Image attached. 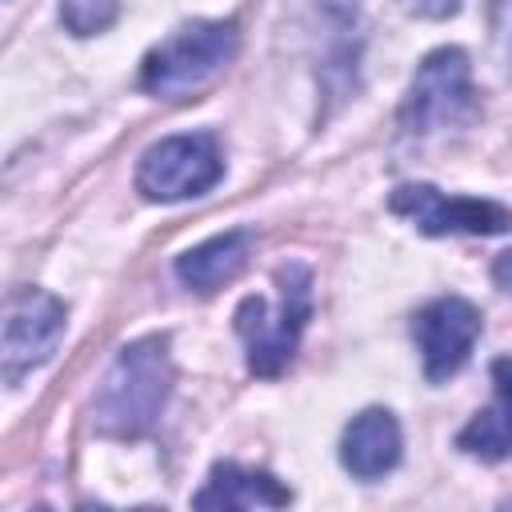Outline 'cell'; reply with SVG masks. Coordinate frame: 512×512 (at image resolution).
<instances>
[{
    "mask_svg": "<svg viewBox=\"0 0 512 512\" xmlns=\"http://www.w3.org/2000/svg\"><path fill=\"white\" fill-rule=\"evenodd\" d=\"M176 364L168 336H140L116 352L92 396V428L112 440H140L160 424L172 396Z\"/></svg>",
    "mask_w": 512,
    "mask_h": 512,
    "instance_id": "cell-1",
    "label": "cell"
},
{
    "mask_svg": "<svg viewBox=\"0 0 512 512\" xmlns=\"http://www.w3.org/2000/svg\"><path fill=\"white\" fill-rule=\"evenodd\" d=\"M240 48L232 20H192L168 32L140 64V88L164 100H184L208 88Z\"/></svg>",
    "mask_w": 512,
    "mask_h": 512,
    "instance_id": "cell-2",
    "label": "cell"
},
{
    "mask_svg": "<svg viewBox=\"0 0 512 512\" xmlns=\"http://www.w3.org/2000/svg\"><path fill=\"white\" fill-rule=\"evenodd\" d=\"M280 296L276 304L264 296H244L236 308V332L248 352V368L256 376H276L296 356L300 332L312 316V276L304 264H288L276 272Z\"/></svg>",
    "mask_w": 512,
    "mask_h": 512,
    "instance_id": "cell-3",
    "label": "cell"
},
{
    "mask_svg": "<svg viewBox=\"0 0 512 512\" xmlns=\"http://www.w3.org/2000/svg\"><path fill=\"white\" fill-rule=\"evenodd\" d=\"M480 112L472 64L460 48H436L420 60L408 96L400 104V128L408 136H436L468 128Z\"/></svg>",
    "mask_w": 512,
    "mask_h": 512,
    "instance_id": "cell-4",
    "label": "cell"
},
{
    "mask_svg": "<svg viewBox=\"0 0 512 512\" xmlns=\"http://www.w3.org/2000/svg\"><path fill=\"white\" fill-rule=\"evenodd\" d=\"M220 176H224V156L212 132L164 136L148 144L136 164V188L160 204L204 196Z\"/></svg>",
    "mask_w": 512,
    "mask_h": 512,
    "instance_id": "cell-5",
    "label": "cell"
},
{
    "mask_svg": "<svg viewBox=\"0 0 512 512\" xmlns=\"http://www.w3.org/2000/svg\"><path fill=\"white\" fill-rule=\"evenodd\" d=\"M64 304L44 292V288H16L4 300V344H0V364L4 380L16 384L24 372L40 368L60 336H64Z\"/></svg>",
    "mask_w": 512,
    "mask_h": 512,
    "instance_id": "cell-6",
    "label": "cell"
},
{
    "mask_svg": "<svg viewBox=\"0 0 512 512\" xmlns=\"http://www.w3.org/2000/svg\"><path fill=\"white\" fill-rule=\"evenodd\" d=\"M388 208L412 220L428 236H500L512 228V212L496 200L444 196L432 184H400L388 196Z\"/></svg>",
    "mask_w": 512,
    "mask_h": 512,
    "instance_id": "cell-7",
    "label": "cell"
},
{
    "mask_svg": "<svg viewBox=\"0 0 512 512\" xmlns=\"http://www.w3.org/2000/svg\"><path fill=\"white\" fill-rule=\"evenodd\" d=\"M480 312L464 300V296H440L432 304H424L412 320V336H416V348H420V360H424V376L432 384L456 376L476 340H480Z\"/></svg>",
    "mask_w": 512,
    "mask_h": 512,
    "instance_id": "cell-8",
    "label": "cell"
},
{
    "mask_svg": "<svg viewBox=\"0 0 512 512\" xmlns=\"http://www.w3.org/2000/svg\"><path fill=\"white\" fill-rule=\"evenodd\" d=\"M400 424L388 408H364L340 436V464L360 480H380L400 464Z\"/></svg>",
    "mask_w": 512,
    "mask_h": 512,
    "instance_id": "cell-9",
    "label": "cell"
},
{
    "mask_svg": "<svg viewBox=\"0 0 512 512\" xmlns=\"http://www.w3.org/2000/svg\"><path fill=\"white\" fill-rule=\"evenodd\" d=\"M252 244L256 236L248 228H232V232H220L188 252L176 256V280L192 292H216L224 288L228 280H236L252 256Z\"/></svg>",
    "mask_w": 512,
    "mask_h": 512,
    "instance_id": "cell-10",
    "label": "cell"
},
{
    "mask_svg": "<svg viewBox=\"0 0 512 512\" xmlns=\"http://www.w3.org/2000/svg\"><path fill=\"white\" fill-rule=\"evenodd\" d=\"M456 444L488 464L512 456V356L492 360V404L460 428Z\"/></svg>",
    "mask_w": 512,
    "mask_h": 512,
    "instance_id": "cell-11",
    "label": "cell"
},
{
    "mask_svg": "<svg viewBox=\"0 0 512 512\" xmlns=\"http://www.w3.org/2000/svg\"><path fill=\"white\" fill-rule=\"evenodd\" d=\"M292 500V492L256 468H240L232 460L212 464L204 488L192 496L196 508H284Z\"/></svg>",
    "mask_w": 512,
    "mask_h": 512,
    "instance_id": "cell-12",
    "label": "cell"
},
{
    "mask_svg": "<svg viewBox=\"0 0 512 512\" xmlns=\"http://www.w3.org/2000/svg\"><path fill=\"white\" fill-rule=\"evenodd\" d=\"M60 20L76 36L104 32L116 20V0H60Z\"/></svg>",
    "mask_w": 512,
    "mask_h": 512,
    "instance_id": "cell-13",
    "label": "cell"
},
{
    "mask_svg": "<svg viewBox=\"0 0 512 512\" xmlns=\"http://www.w3.org/2000/svg\"><path fill=\"white\" fill-rule=\"evenodd\" d=\"M492 32L504 56H512V0H492Z\"/></svg>",
    "mask_w": 512,
    "mask_h": 512,
    "instance_id": "cell-14",
    "label": "cell"
},
{
    "mask_svg": "<svg viewBox=\"0 0 512 512\" xmlns=\"http://www.w3.org/2000/svg\"><path fill=\"white\" fill-rule=\"evenodd\" d=\"M400 4H404V12L424 16V20H444L460 8V0H400Z\"/></svg>",
    "mask_w": 512,
    "mask_h": 512,
    "instance_id": "cell-15",
    "label": "cell"
},
{
    "mask_svg": "<svg viewBox=\"0 0 512 512\" xmlns=\"http://www.w3.org/2000/svg\"><path fill=\"white\" fill-rule=\"evenodd\" d=\"M492 280H496V288L512 292V252H500V256H496V264H492Z\"/></svg>",
    "mask_w": 512,
    "mask_h": 512,
    "instance_id": "cell-16",
    "label": "cell"
}]
</instances>
